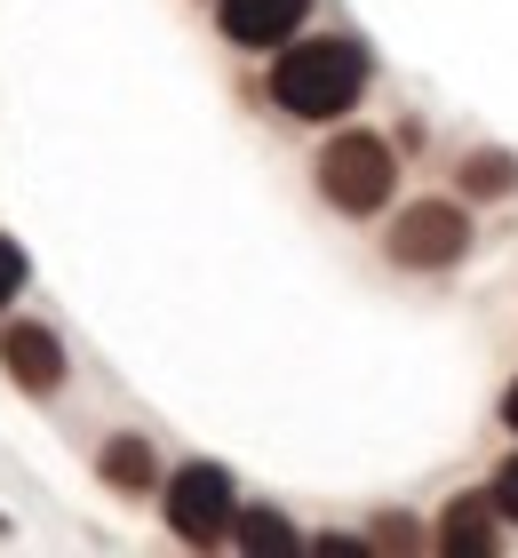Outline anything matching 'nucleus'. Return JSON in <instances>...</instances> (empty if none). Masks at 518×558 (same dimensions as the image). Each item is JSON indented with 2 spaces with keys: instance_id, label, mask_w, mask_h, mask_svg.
Wrapping results in <instances>:
<instances>
[{
  "instance_id": "10",
  "label": "nucleus",
  "mask_w": 518,
  "mask_h": 558,
  "mask_svg": "<svg viewBox=\"0 0 518 558\" xmlns=\"http://www.w3.org/2000/svg\"><path fill=\"white\" fill-rule=\"evenodd\" d=\"M24 271H33V264H24V247H16L9 232H0V312H9V303H16V288H24Z\"/></svg>"
},
{
  "instance_id": "8",
  "label": "nucleus",
  "mask_w": 518,
  "mask_h": 558,
  "mask_svg": "<svg viewBox=\"0 0 518 558\" xmlns=\"http://www.w3.org/2000/svg\"><path fill=\"white\" fill-rule=\"evenodd\" d=\"M486 519H495V495H486V502L462 495L455 511L438 519V550H455V558H462V550H486V543H495V526H486Z\"/></svg>"
},
{
  "instance_id": "5",
  "label": "nucleus",
  "mask_w": 518,
  "mask_h": 558,
  "mask_svg": "<svg viewBox=\"0 0 518 558\" xmlns=\"http://www.w3.org/2000/svg\"><path fill=\"white\" fill-rule=\"evenodd\" d=\"M0 367H9L16 391L57 399L64 391V336L40 327V319H9V327H0Z\"/></svg>"
},
{
  "instance_id": "13",
  "label": "nucleus",
  "mask_w": 518,
  "mask_h": 558,
  "mask_svg": "<svg viewBox=\"0 0 518 558\" xmlns=\"http://www.w3.org/2000/svg\"><path fill=\"white\" fill-rule=\"evenodd\" d=\"M503 423H510V430H518V384H510V399H503Z\"/></svg>"
},
{
  "instance_id": "11",
  "label": "nucleus",
  "mask_w": 518,
  "mask_h": 558,
  "mask_svg": "<svg viewBox=\"0 0 518 558\" xmlns=\"http://www.w3.org/2000/svg\"><path fill=\"white\" fill-rule=\"evenodd\" d=\"M495 511H503V519H518V454L495 471Z\"/></svg>"
},
{
  "instance_id": "9",
  "label": "nucleus",
  "mask_w": 518,
  "mask_h": 558,
  "mask_svg": "<svg viewBox=\"0 0 518 558\" xmlns=\"http://www.w3.org/2000/svg\"><path fill=\"white\" fill-rule=\"evenodd\" d=\"M231 543L255 550V558H272V550H296V526L279 511H240V519H231Z\"/></svg>"
},
{
  "instance_id": "7",
  "label": "nucleus",
  "mask_w": 518,
  "mask_h": 558,
  "mask_svg": "<svg viewBox=\"0 0 518 558\" xmlns=\"http://www.w3.org/2000/svg\"><path fill=\"white\" fill-rule=\"evenodd\" d=\"M96 478L112 495H152L160 487V454H152V439H136V430H112V439L96 447Z\"/></svg>"
},
{
  "instance_id": "6",
  "label": "nucleus",
  "mask_w": 518,
  "mask_h": 558,
  "mask_svg": "<svg viewBox=\"0 0 518 558\" xmlns=\"http://www.w3.org/2000/svg\"><path fill=\"white\" fill-rule=\"evenodd\" d=\"M311 0H216V24L231 48H288Z\"/></svg>"
},
{
  "instance_id": "1",
  "label": "nucleus",
  "mask_w": 518,
  "mask_h": 558,
  "mask_svg": "<svg viewBox=\"0 0 518 558\" xmlns=\"http://www.w3.org/2000/svg\"><path fill=\"white\" fill-rule=\"evenodd\" d=\"M272 96L296 120H335L368 96V48L359 40H288L272 64Z\"/></svg>"
},
{
  "instance_id": "3",
  "label": "nucleus",
  "mask_w": 518,
  "mask_h": 558,
  "mask_svg": "<svg viewBox=\"0 0 518 558\" xmlns=\"http://www.w3.org/2000/svg\"><path fill=\"white\" fill-rule=\"evenodd\" d=\"M160 511H168V526H176V543H192V550L231 543V519H240L231 471H224V463H184V471H168Z\"/></svg>"
},
{
  "instance_id": "12",
  "label": "nucleus",
  "mask_w": 518,
  "mask_h": 558,
  "mask_svg": "<svg viewBox=\"0 0 518 558\" xmlns=\"http://www.w3.org/2000/svg\"><path fill=\"white\" fill-rule=\"evenodd\" d=\"M462 184H471V192H495V184H510V168H503V160H471V168H462Z\"/></svg>"
},
{
  "instance_id": "14",
  "label": "nucleus",
  "mask_w": 518,
  "mask_h": 558,
  "mask_svg": "<svg viewBox=\"0 0 518 558\" xmlns=\"http://www.w3.org/2000/svg\"><path fill=\"white\" fill-rule=\"evenodd\" d=\"M0 535H9V511H0Z\"/></svg>"
},
{
  "instance_id": "2",
  "label": "nucleus",
  "mask_w": 518,
  "mask_h": 558,
  "mask_svg": "<svg viewBox=\"0 0 518 558\" xmlns=\"http://www.w3.org/2000/svg\"><path fill=\"white\" fill-rule=\"evenodd\" d=\"M391 184H399V160H391V144L368 136V129L335 136V144L320 151V192H327V208H344V216L391 208Z\"/></svg>"
},
{
  "instance_id": "4",
  "label": "nucleus",
  "mask_w": 518,
  "mask_h": 558,
  "mask_svg": "<svg viewBox=\"0 0 518 558\" xmlns=\"http://www.w3.org/2000/svg\"><path fill=\"white\" fill-rule=\"evenodd\" d=\"M462 247H471V216L447 208V199H414L391 223V264H407V271H447V264H462Z\"/></svg>"
}]
</instances>
